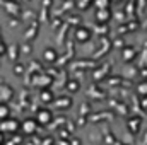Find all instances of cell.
<instances>
[{
  "instance_id": "cell-1",
  "label": "cell",
  "mask_w": 147,
  "mask_h": 145,
  "mask_svg": "<svg viewBox=\"0 0 147 145\" xmlns=\"http://www.w3.org/2000/svg\"><path fill=\"white\" fill-rule=\"evenodd\" d=\"M91 36H92V31L86 26H77L74 29V38L77 43H87L91 39Z\"/></svg>"
},
{
  "instance_id": "cell-2",
  "label": "cell",
  "mask_w": 147,
  "mask_h": 145,
  "mask_svg": "<svg viewBox=\"0 0 147 145\" xmlns=\"http://www.w3.org/2000/svg\"><path fill=\"white\" fill-rule=\"evenodd\" d=\"M19 130V121L14 118H7L3 121H0V132L2 133H16Z\"/></svg>"
},
{
  "instance_id": "cell-3",
  "label": "cell",
  "mask_w": 147,
  "mask_h": 145,
  "mask_svg": "<svg viewBox=\"0 0 147 145\" xmlns=\"http://www.w3.org/2000/svg\"><path fill=\"white\" fill-rule=\"evenodd\" d=\"M34 119H36L38 125H48V123H51V119H53V113L46 108H41V109H38Z\"/></svg>"
},
{
  "instance_id": "cell-4",
  "label": "cell",
  "mask_w": 147,
  "mask_h": 145,
  "mask_svg": "<svg viewBox=\"0 0 147 145\" xmlns=\"http://www.w3.org/2000/svg\"><path fill=\"white\" fill-rule=\"evenodd\" d=\"M19 128L22 130V133L33 135V133H36V130H38V123H36V119L28 118V119H24L22 123H19Z\"/></svg>"
},
{
  "instance_id": "cell-5",
  "label": "cell",
  "mask_w": 147,
  "mask_h": 145,
  "mask_svg": "<svg viewBox=\"0 0 147 145\" xmlns=\"http://www.w3.org/2000/svg\"><path fill=\"white\" fill-rule=\"evenodd\" d=\"M51 82H53V79L50 75H46V73H38L36 77L33 79V84L36 87H39V89H48L51 85Z\"/></svg>"
},
{
  "instance_id": "cell-6",
  "label": "cell",
  "mask_w": 147,
  "mask_h": 145,
  "mask_svg": "<svg viewBox=\"0 0 147 145\" xmlns=\"http://www.w3.org/2000/svg\"><path fill=\"white\" fill-rule=\"evenodd\" d=\"M58 60V53L55 48H45L43 50V62L45 63H55Z\"/></svg>"
},
{
  "instance_id": "cell-7",
  "label": "cell",
  "mask_w": 147,
  "mask_h": 145,
  "mask_svg": "<svg viewBox=\"0 0 147 145\" xmlns=\"http://www.w3.org/2000/svg\"><path fill=\"white\" fill-rule=\"evenodd\" d=\"M127 128L132 132V133H139L140 128H142V118L140 116H134L127 121Z\"/></svg>"
},
{
  "instance_id": "cell-8",
  "label": "cell",
  "mask_w": 147,
  "mask_h": 145,
  "mask_svg": "<svg viewBox=\"0 0 147 145\" xmlns=\"http://www.w3.org/2000/svg\"><path fill=\"white\" fill-rule=\"evenodd\" d=\"M14 97V91L10 85H0V103H9Z\"/></svg>"
},
{
  "instance_id": "cell-9",
  "label": "cell",
  "mask_w": 147,
  "mask_h": 145,
  "mask_svg": "<svg viewBox=\"0 0 147 145\" xmlns=\"http://www.w3.org/2000/svg\"><path fill=\"white\" fill-rule=\"evenodd\" d=\"M55 103V106L58 109H69L72 106V99L69 97V96H63V97H58V99H55L53 101Z\"/></svg>"
},
{
  "instance_id": "cell-10",
  "label": "cell",
  "mask_w": 147,
  "mask_h": 145,
  "mask_svg": "<svg viewBox=\"0 0 147 145\" xmlns=\"http://www.w3.org/2000/svg\"><path fill=\"white\" fill-rule=\"evenodd\" d=\"M39 99H41V103L50 104V103L55 101V96H53V92H51L50 89H41V92H39Z\"/></svg>"
},
{
  "instance_id": "cell-11",
  "label": "cell",
  "mask_w": 147,
  "mask_h": 145,
  "mask_svg": "<svg viewBox=\"0 0 147 145\" xmlns=\"http://www.w3.org/2000/svg\"><path fill=\"white\" fill-rule=\"evenodd\" d=\"M111 17V10L110 9H99L96 12V21L98 22H108Z\"/></svg>"
},
{
  "instance_id": "cell-12",
  "label": "cell",
  "mask_w": 147,
  "mask_h": 145,
  "mask_svg": "<svg viewBox=\"0 0 147 145\" xmlns=\"http://www.w3.org/2000/svg\"><path fill=\"white\" fill-rule=\"evenodd\" d=\"M121 55H123V60H125V62H132V60L137 56V51H135L132 46H127V48H123Z\"/></svg>"
},
{
  "instance_id": "cell-13",
  "label": "cell",
  "mask_w": 147,
  "mask_h": 145,
  "mask_svg": "<svg viewBox=\"0 0 147 145\" xmlns=\"http://www.w3.org/2000/svg\"><path fill=\"white\" fill-rule=\"evenodd\" d=\"M10 118V108L7 106V103H0V121Z\"/></svg>"
},
{
  "instance_id": "cell-14",
  "label": "cell",
  "mask_w": 147,
  "mask_h": 145,
  "mask_svg": "<svg viewBox=\"0 0 147 145\" xmlns=\"http://www.w3.org/2000/svg\"><path fill=\"white\" fill-rule=\"evenodd\" d=\"M92 3H94V0H77V7H79L80 10H86V9H89Z\"/></svg>"
},
{
  "instance_id": "cell-15",
  "label": "cell",
  "mask_w": 147,
  "mask_h": 145,
  "mask_svg": "<svg viewBox=\"0 0 147 145\" xmlns=\"http://www.w3.org/2000/svg\"><path fill=\"white\" fill-rule=\"evenodd\" d=\"M79 87H80V85H79L77 80H69V82H67V89H69V92H77Z\"/></svg>"
},
{
  "instance_id": "cell-16",
  "label": "cell",
  "mask_w": 147,
  "mask_h": 145,
  "mask_svg": "<svg viewBox=\"0 0 147 145\" xmlns=\"http://www.w3.org/2000/svg\"><path fill=\"white\" fill-rule=\"evenodd\" d=\"M24 70H26V68H24V65H17V63L14 65V73H16V75H22Z\"/></svg>"
},
{
  "instance_id": "cell-17",
  "label": "cell",
  "mask_w": 147,
  "mask_h": 145,
  "mask_svg": "<svg viewBox=\"0 0 147 145\" xmlns=\"http://www.w3.org/2000/svg\"><path fill=\"white\" fill-rule=\"evenodd\" d=\"M7 48H9V46H7V44H5V41H3V39H2V36H0V56H2V55H5V53H7Z\"/></svg>"
},
{
  "instance_id": "cell-18",
  "label": "cell",
  "mask_w": 147,
  "mask_h": 145,
  "mask_svg": "<svg viewBox=\"0 0 147 145\" xmlns=\"http://www.w3.org/2000/svg\"><path fill=\"white\" fill-rule=\"evenodd\" d=\"M41 3H43V7H50L51 5V0H41Z\"/></svg>"
},
{
  "instance_id": "cell-19",
  "label": "cell",
  "mask_w": 147,
  "mask_h": 145,
  "mask_svg": "<svg viewBox=\"0 0 147 145\" xmlns=\"http://www.w3.org/2000/svg\"><path fill=\"white\" fill-rule=\"evenodd\" d=\"M2 142H3V133L0 132V144H2Z\"/></svg>"
},
{
  "instance_id": "cell-20",
  "label": "cell",
  "mask_w": 147,
  "mask_h": 145,
  "mask_svg": "<svg viewBox=\"0 0 147 145\" xmlns=\"http://www.w3.org/2000/svg\"><path fill=\"white\" fill-rule=\"evenodd\" d=\"M144 140H146V144H147V132L144 133Z\"/></svg>"
}]
</instances>
